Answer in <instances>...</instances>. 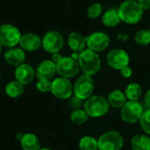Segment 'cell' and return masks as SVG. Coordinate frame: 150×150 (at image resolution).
Masks as SVG:
<instances>
[{
    "instance_id": "32",
    "label": "cell",
    "mask_w": 150,
    "mask_h": 150,
    "mask_svg": "<svg viewBox=\"0 0 150 150\" xmlns=\"http://www.w3.org/2000/svg\"><path fill=\"white\" fill-rule=\"evenodd\" d=\"M137 2L144 11L150 9V0H137Z\"/></svg>"
},
{
    "instance_id": "9",
    "label": "cell",
    "mask_w": 150,
    "mask_h": 150,
    "mask_svg": "<svg viewBox=\"0 0 150 150\" xmlns=\"http://www.w3.org/2000/svg\"><path fill=\"white\" fill-rule=\"evenodd\" d=\"M50 92L59 99H68L73 94V85L69 79L59 76L52 81Z\"/></svg>"
},
{
    "instance_id": "1",
    "label": "cell",
    "mask_w": 150,
    "mask_h": 150,
    "mask_svg": "<svg viewBox=\"0 0 150 150\" xmlns=\"http://www.w3.org/2000/svg\"><path fill=\"white\" fill-rule=\"evenodd\" d=\"M118 12L121 21L128 25L139 23L144 15V10L141 7L137 0L124 1L118 8Z\"/></svg>"
},
{
    "instance_id": "11",
    "label": "cell",
    "mask_w": 150,
    "mask_h": 150,
    "mask_svg": "<svg viewBox=\"0 0 150 150\" xmlns=\"http://www.w3.org/2000/svg\"><path fill=\"white\" fill-rule=\"evenodd\" d=\"M85 40L87 47L96 53L105 51L110 45V37L104 32H94L85 37Z\"/></svg>"
},
{
    "instance_id": "15",
    "label": "cell",
    "mask_w": 150,
    "mask_h": 150,
    "mask_svg": "<svg viewBox=\"0 0 150 150\" xmlns=\"http://www.w3.org/2000/svg\"><path fill=\"white\" fill-rule=\"evenodd\" d=\"M35 74L38 79L51 80L52 78H54L55 74H57L56 64L51 59L43 60L38 64L35 69Z\"/></svg>"
},
{
    "instance_id": "14",
    "label": "cell",
    "mask_w": 150,
    "mask_h": 150,
    "mask_svg": "<svg viewBox=\"0 0 150 150\" xmlns=\"http://www.w3.org/2000/svg\"><path fill=\"white\" fill-rule=\"evenodd\" d=\"M42 44V39L34 33H26L22 34L19 47H21L25 52H35L39 50Z\"/></svg>"
},
{
    "instance_id": "4",
    "label": "cell",
    "mask_w": 150,
    "mask_h": 150,
    "mask_svg": "<svg viewBox=\"0 0 150 150\" xmlns=\"http://www.w3.org/2000/svg\"><path fill=\"white\" fill-rule=\"evenodd\" d=\"M95 83L91 76L83 74L76 80L73 85V93L76 97L86 100L94 92Z\"/></svg>"
},
{
    "instance_id": "16",
    "label": "cell",
    "mask_w": 150,
    "mask_h": 150,
    "mask_svg": "<svg viewBox=\"0 0 150 150\" xmlns=\"http://www.w3.org/2000/svg\"><path fill=\"white\" fill-rule=\"evenodd\" d=\"M4 57L7 64L16 68L25 63L26 55H25V52L21 47H14L8 48L4 53Z\"/></svg>"
},
{
    "instance_id": "20",
    "label": "cell",
    "mask_w": 150,
    "mask_h": 150,
    "mask_svg": "<svg viewBox=\"0 0 150 150\" xmlns=\"http://www.w3.org/2000/svg\"><path fill=\"white\" fill-rule=\"evenodd\" d=\"M121 22L118 9H109L102 14V23L108 27H115Z\"/></svg>"
},
{
    "instance_id": "2",
    "label": "cell",
    "mask_w": 150,
    "mask_h": 150,
    "mask_svg": "<svg viewBox=\"0 0 150 150\" xmlns=\"http://www.w3.org/2000/svg\"><path fill=\"white\" fill-rule=\"evenodd\" d=\"M78 63L83 73L91 76L97 75L101 69V60L98 54L89 48L80 54Z\"/></svg>"
},
{
    "instance_id": "30",
    "label": "cell",
    "mask_w": 150,
    "mask_h": 150,
    "mask_svg": "<svg viewBox=\"0 0 150 150\" xmlns=\"http://www.w3.org/2000/svg\"><path fill=\"white\" fill-rule=\"evenodd\" d=\"M84 103L85 100L81 99L76 96H74V98H72L71 101H70V105L72 106V108L74 110H77V109H83L84 106Z\"/></svg>"
},
{
    "instance_id": "7",
    "label": "cell",
    "mask_w": 150,
    "mask_h": 150,
    "mask_svg": "<svg viewBox=\"0 0 150 150\" xmlns=\"http://www.w3.org/2000/svg\"><path fill=\"white\" fill-rule=\"evenodd\" d=\"M144 110L138 101H127L120 110L121 120L127 124H134L140 121Z\"/></svg>"
},
{
    "instance_id": "3",
    "label": "cell",
    "mask_w": 150,
    "mask_h": 150,
    "mask_svg": "<svg viewBox=\"0 0 150 150\" xmlns=\"http://www.w3.org/2000/svg\"><path fill=\"white\" fill-rule=\"evenodd\" d=\"M110 109L107 98L103 96L92 95L85 100L83 110L91 118H99L105 115Z\"/></svg>"
},
{
    "instance_id": "6",
    "label": "cell",
    "mask_w": 150,
    "mask_h": 150,
    "mask_svg": "<svg viewBox=\"0 0 150 150\" xmlns=\"http://www.w3.org/2000/svg\"><path fill=\"white\" fill-rule=\"evenodd\" d=\"M19 29L11 24H3L0 25V42L3 47L11 48L19 44L21 39Z\"/></svg>"
},
{
    "instance_id": "37",
    "label": "cell",
    "mask_w": 150,
    "mask_h": 150,
    "mask_svg": "<svg viewBox=\"0 0 150 150\" xmlns=\"http://www.w3.org/2000/svg\"><path fill=\"white\" fill-rule=\"evenodd\" d=\"M2 50H3V45H2L1 42H0V54L2 53Z\"/></svg>"
},
{
    "instance_id": "34",
    "label": "cell",
    "mask_w": 150,
    "mask_h": 150,
    "mask_svg": "<svg viewBox=\"0 0 150 150\" xmlns=\"http://www.w3.org/2000/svg\"><path fill=\"white\" fill-rule=\"evenodd\" d=\"M62 55L58 52V53H54V54H52V56H51V60L55 63V64H57L62 59Z\"/></svg>"
},
{
    "instance_id": "29",
    "label": "cell",
    "mask_w": 150,
    "mask_h": 150,
    "mask_svg": "<svg viewBox=\"0 0 150 150\" xmlns=\"http://www.w3.org/2000/svg\"><path fill=\"white\" fill-rule=\"evenodd\" d=\"M52 81L48 79H38L36 83V88L40 92L46 93L51 91Z\"/></svg>"
},
{
    "instance_id": "5",
    "label": "cell",
    "mask_w": 150,
    "mask_h": 150,
    "mask_svg": "<svg viewBox=\"0 0 150 150\" xmlns=\"http://www.w3.org/2000/svg\"><path fill=\"white\" fill-rule=\"evenodd\" d=\"M98 150H121L124 146V138L117 131H107L98 139Z\"/></svg>"
},
{
    "instance_id": "8",
    "label": "cell",
    "mask_w": 150,
    "mask_h": 150,
    "mask_svg": "<svg viewBox=\"0 0 150 150\" xmlns=\"http://www.w3.org/2000/svg\"><path fill=\"white\" fill-rule=\"evenodd\" d=\"M43 49L49 54L60 52L64 46V39L61 33L58 31H49L42 38Z\"/></svg>"
},
{
    "instance_id": "35",
    "label": "cell",
    "mask_w": 150,
    "mask_h": 150,
    "mask_svg": "<svg viewBox=\"0 0 150 150\" xmlns=\"http://www.w3.org/2000/svg\"><path fill=\"white\" fill-rule=\"evenodd\" d=\"M144 101H145V105H147L148 109H150V90H149L144 97Z\"/></svg>"
},
{
    "instance_id": "28",
    "label": "cell",
    "mask_w": 150,
    "mask_h": 150,
    "mask_svg": "<svg viewBox=\"0 0 150 150\" xmlns=\"http://www.w3.org/2000/svg\"><path fill=\"white\" fill-rule=\"evenodd\" d=\"M139 122L143 132L146 134L150 135V109L144 110Z\"/></svg>"
},
{
    "instance_id": "25",
    "label": "cell",
    "mask_w": 150,
    "mask_h": 150,
    "mask_svg": "<svg viewBox=\"0 0 150 150\" xmlns=\"http://www.w3.org/2000/svg\"><path fill=\"white\" fill-rule=\"evenodd\" d=\"M89 120V116L83 109L73 110L70 114V120L76 125H83Z\"/></svg>"
},
{
    "instance_id": "26",
    "label": "cell",
    "mask_w": 150,
    "mask_h": 150,
    "mask_svg": "<svg viewBox=\"0 0 150 150\" xmlns=\"http://www.w3.org/2000/svg\"><path fill=\"white\" fill-rule=\"evenodd\" d=\"M134 41L139 46H148L150 44V29H141L134 35Z\"/></svg>"
},
{
    "instance_id": "33",
    "label": "cell",
    "mask_w": 150,
    "mask_h": 150,
    "mask_svg": "<svg viewBox=\"0 0 150 150\" xmlns=\"http://www.w3.org/2000/svg\"><path fill=\"white\" fill-rule=\"evenodd\" d=\"M128 39H129V35L127 33H120L117 36V40L120 42H126V41H127Z\"/></svg>"
},
{
    "instance_id": "31",
    "label": "cell",
    "mask_w": 150,
    "mask_h": 150,
    "mask_svg": "<svg viewBox=\"0 0 150 150\" xmlns=\"http://www.w3.org/2000/svg\"><path fill=\"white\" fill-rule=\"evenodd\" d=\"M120 74H121V76H122L123 77H125V78H129V77H131L132 75H133V70H132V69H131L129 66H127V67L123 68V69L120 70Z\"/></svg>"
},
{
    "instance_id": "12",
    "label": "cell",
    "mask_w": 150,
    "mask_h": 150,
    "mask_svg": "<svg viewBox=\"0 0 150 150\" xmlns=\"http://www.w3.org/2000/svg\"><path fill=\"white\" fill-rule=\"evenodd\" d=\"M106 62L112 69L120 71L123 68L129 66L130 56L127 51L120 48H115L107 54Z\"/></svg>"
},
{
    "instance_id": "13",
    "label": "cell",
    "mask_w": 150,
    "mask_h": 150,
    "mask_svg": "<svg viewBox=\"0 0 150 150\" xmlns=\"http://www.w3.org/2000/svg\"><path fill=\"white\" fill-rule=\"evenodd\" d=\"M15 80L24 86L32 83L36 76L35 69L28 63H23L16 67L14 71Z\"/></svg>"
},
{
    "instance_id": "23",
    "label": "cell",
    "mask_w": 150,
    "mask_h": 150,
    "mask_svg": "<svg viewBox=\"0 0 150 150\" xmlns=\"http://www.w3.org/2000/svg\"><path fill=\"white\" fill-rule=\"evenodd\" d=\"M124 92L127 96V100L138 101L142 95V89L140 84L136 83H131L127 86Z\"/></svg>"
},
{
    "instance_id": "24",
    "label": "cell",
    "mask_w": 150,
    "mask_h": 150,
    "mask_svg": "<svg viewBox=\"0 0 150 150\" xmlns=\"http://www.w3.org/2000/svg\"><path fill=\"white\" fill-rule=\"evenodd\" d=\"M78 147L80 150H98V140L90 135L83 136L80 139Z\"/></svg>"
},
{
    "instance_id": "36",
    "label": "cell",
    "mask_w": 150,
    "mask_h": 150,
    "mask_svg": "<svg viewBox=\"0 0 150 150\" xmlns=\"http://www.w3.org/2000/svg\"><path fill=\"white\" fill-rule=\"evenodd\" d=\"M80 54H81V53L73 52V53H72V54H71V57H72L74 60H76V61H77V62H78V60H79V57H80Z\"/></svg>"
},
{
    "instance_id": "18",
    "label": "cell",
    "mask_w": 150,
    "mask_h": 150,
    "mask_svg": "<svg viewBox=\"0 0 150 150\" xmlns=\"http://www.w3.org/2000/svg\"><path fill=\"white\" fill-rule=\"evenodd\" d=\"M20 145L23 150H40V142L36 134L27 133L22 135Z\"/></svg>"
},
{
    "instance_id": "27",
    "label": "cell",
    "mask_w": 150,
    "mask_h": 150,
    "mask_svg": "<svg viewBox=\"0 0 150 150\" xmlns=\"http://www.w3.org/2000/svg\"><path fill=\"white\" fill-rule=\"evenodd\" d=\"M103 14V6L100 3H93L87 9V16L90 18H97Z\"/></svg>"
},
{
    "instance_id": "17",
    "label": "cell",
    "mask_w": 150,
    "mask_h": 150,
    "mask_svg": "<svg viewBox=\"0 0 150 150\" xmlns=\"http://www.w3.org/2000/svg\"><path fill=\"white\" fill-rule=\"evenodd\" d=\"M68 46L73 52L82 53L86 48V40L81 33L77 32H72L68 36Z\"/></svg>"
},
{
    "instance_id": "38",
    "label": "cell",
    "mask_w": 150,
    "mask_h": 150,
    "mask_svg": "<svg viewBox=\"0 0 150 150\" xmlns=\"http://www.w3.org/2000/svg\"><path fill=\"white\" fill-rule=\"evenodd\" d=\"M40 150H52V149H48V148H41Z\"/></svg>"
},
{
    "instance_id": "21",
    "label": "cell",
    "mask_w": 150,
    "mask_h": 150,
    "mask_svg": "<svg viewBox=\"0 0 150 150\" xmlns=\"http://www.w3.org/2000/svg\"><path fill=\"white\" fill-rule=\"evenodd\" d=\"M5 94L11 98H18L21 97L25 92V87L23 84L16 80L9 82L4 87Z\"/></svg>"
},
{
    "instance_id": "22",
    "label": "cell",
    "mask_w": 150,
    "mask_h": 150,
    "mask_svg": "<svg viewBox=\"0 0 150 150\" xmlns=\"http://www.w3.org/2000/svg\"><path fill=\"white\" fill-rule=\"evenodd\" d=\"M133 150H150V137L148 134H137L131 140Z\"/></svg>"
},
{
    "instance_id": "19",
    "label": "cell",
    "mask_w": 150,
    "mask_h": 150,
    "mask_svg": "<svg viewBox=\"0 0 150 150\" xmlns=\"http://www.w3.org/2000/svg\"><path fill=\"white\" fill-rule=\"evenodd\" d=\"M107 100H108L110 106H112L118 109L119 108L121 109L127 102V98L125 92H123L120 90H114L111 91L108 94Z\"/></svg>"
},
{
    "instance_id": "10",
    "label": "cell",
    "mask_w": 150,
    "mask_h": 150,
    "mask_svg": "<svg viewBox=\"0 0 150 150\" xmlns=\"http://www.w3.org/2000/svg\"><path fill=\"white\" fill-rule=\"evenodd\" d=\"M57 74L65 78H73L78 75L80 66L77 61L74 60L71 56H64L56 64Z\"/></svg>"
}]
</instances>
